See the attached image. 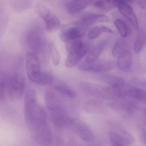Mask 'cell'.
<instances>
[{"instance_id": "cell-1", "label": "cell", "mask_w": 146, "mask_h": 146, "mask_svg": "<svg viewBox=\"0 0 146 146\" xmlns=\"http://www.w3.org/2000/svg\"><path fill=\"white\" fill-rule=\"evenodd\" d=\"M24 113L26 125L32 138L40 145L50 146L52 143V132L46 113L38 101L36 92L32 89L25 93Z\"/></svg>"}, {"instance_id": "cell-14", "label": "cell", "mask_w": 146, "mask_h": 146, "mask_svg": "<svg viewBox=\"0 0 146 146\" xmlns=\"http://www.w3.org/2000/svg\"><path fill=\"white\" fill-rule=\"evenodd\" d=\"M109 21L107 16L103 14L87 13L82 16L80 24L85 28L98 23H106Z\"/></svg>"}, {"instance_id": "cell-5", "label": "cell", "mask_w": 146, "mask_h": 146, "mask_svg": "<svg viewBox=\"0 0 146 146\" xmlns=\"http://www.w3.org/2000/svg\"><path fill=\"white\" fill-rule=\"evenodd\" d=\"M25 41L31 52L36 55H44L46 53L47 48L46 39L43 31L38 25H33L29 28L25 35Z\"/></svg>"}, {"instance_id": "cell-6", "label": "cell", "mask_w": 146, "mask_h": 146, "mask_svg": "<svg viewBox=\"0 0 146 146\" xmlns=\"http://www.w3.org/2000/svg\"><path fill=\"white\" fill-rule=\"evenodd\" d=\"M68 55L66 60L67 67H72L77 64L88 54L89 47L82 39L66 43Z\"/></svg>"}, {"instance_id": "cell-24", "label": "cell", "mask_w": 146, "mask_h": 146, "mask_svg": "<svg viewBox=\"0 0 146 146\" xmlns=\"http://www.w3.org/2000/svg\"><path fill=\"white\" fill-rule=\"evenodd\" d=\"M126 47V43L124 40L120 39L117 41L112 50V54L114 57H118L122 53L125 51Z\"/></svg>"}, {"instance_id": "cell-25", "label": "cell", "mask_w": 146, "mask_h": 146, "mask_svg": "<svg viewBox=\"0 0 146 146\" xmlns=\"http://www.w3.org/2000/svg\"><path fill=\"white\" fill-rule=\"evenodd\" d=\"M114 25L123 38L126 37L128 35V28L125 23L121 19H117L114 21Z\"/></svg>"}, {"instance_id": "cell-3", "label": "cell", "mask_w": 146, "mask_h": 146, "mask_svg": "<svg viewBox=\"0 0 146 146\" xmlns=\"http://www.w3.org/2000/svg\"><path fill=\"white\" fill-rule=\"evenodd\" d=\"M24 87L23 78L19 74L13 73L5 77L0 83V100H18L23 95Z\"/></svg>"}, {"instance_id": "cell-11", "label": "cell", "mask_w": 146, "mask_h": 146, "mask_svg": "<svg viewBox=\"0 0 146 146\" xmlns=\"http://www.w3.org/2000/svg\"><path fill=\"white\" fill-rule=\"evenodd\" d=\"M116 7L121 14L129 22L135 30H138V23L136 16L129 4L125 1H116Z\"/></svg>"}, {"instance_id": "cell-21", "label": "cell", "mask_w": 146, "mask_h": 146, "mask_svg": "<svg viewBox=\"0 0 146 146\" xmlns=\"http://www.w3.org/2000/svg\"><path fill=\"white\" fill-rule=\"evenodd\" d=\"M112 30L108 27L105 26H97L91 29L88 33V37L90 40L98 38L104 33L111 34Z\"/></svg>"}, {"instance_id": "cell-27", "label": "cell", "mask_w": 146, "mask_h": 146, "mask_svg": "<svg viewBox=\"0 0 146 146\" xmlns=\"http://www.w3.org/2000/svg\"><path fill=\"white\" fill-rule=\"evenodd\" d=\"M31 3L30 1H16L14 4V6L16 10L22 11V10H25L29 7Z\"/></svg>"}, {"instance_id": "cell-17", "label": "cell", "mask_w": 146, "mask_h": 146, "mask_svg": "<svg viewBox=\"0 0 146 146\" xmlns=\"http://www.w3.org/2000/svg\"><path fill=\"white\" fill-rule=\"evenodd\" d=\"M132 62V56L129 51H125L118 57L117 64L122 71H126L130 68Z\"/></svg>"}, {"instance_id": "cell-19", "label": "cell", "mask_w": 146, "mask_h": 146, "mask_svg": "<svg viewBox=\"0 0 146 146\" xmlns=\"http://www.w3.org/2000/svg\"><path fill=\"white\" fill-rule=\"evenodd\" d=\"M54 88L58 93L68 98H75L76 97V92L65 84L58 83L54 84Z\"/></svg>"}, {"instance_id": "cell-10", "label": "cell", "mask_w": 146, "mask_h": 146, "mask_svg": "<svg viewBox=\"0 0 146 146\" xmlns=\"http://www.w3.org/2000/svg\"><path fill=\"white\" fill-rule=\"evenodd\" d=\"M86 28L81 24H72L64 28L61 34L62 40L66 43L81 39Z\"/></svg>"}, {"instance_id": "cell-22", "label": "cell", "mask_w": 146, "mask_h": 146, "mask_svg": "<svg viewBox=\"0 0 146 146\" xmlns=\"http://www.w3.org/2000/svg\"><path fill=\"white\" fill-rule=\"evenodd\" d=\"M91 5L104 11H110L117 7L116 1H91Z\"/></svg>"}, {"instance_id": "cell-20", "label": "cell", "mask_w": 146, "mask_h": 146, "mask_svg": "<svg viewBox=\"0 0 146 146\" xmlns=\"http://www.w3.org/2000/svg\"><path fill=\"white\" fill-rule=\"evenodd\" d=\"M105 108L104 104L102 101L96 99H92L87 101L84 106L85 111L90 113L100 111Z\"/></svg>"}, {"instance_id": "cell-16", "label": "cell", "mask_w": 146, "mask_h": 146, "mask_svg": "<svg viewBox=\"0 0 146 146\" xmlns=\"http://www.w3.org/2000/svg\"><path fill=\"white\" fill-rule=\"evenodd\" d=\"M99 78L101 82L108 84L109 86L122 87L127 85L123 78L117 76L105 74L100 76Z\"/></svg>"}, {"instance_id": "cell-23", "label": "cell", "mask_w": 146, "mask_h": 146, "mask_svg": "<svg viewBox=\"0 0 146 146\" xmlns=\"http://www.w3.org/2000/svg\"><path fill=\"white\" fill-rule=\"evenodd\" d=\"M146 44V33L141 31L136 38L134 45V49L136 53H139Z\"/></svg>"}, {"instance_id": "cell-8", "label": "cell", "mask_w": 146, "mask_h": 146, "mask_svg": "<svg viewBox=\"0 0 146 146\" xmlns=\"http://www.w3.org/2000/svg\"><path fill=\"white\" fill-rule=\"evenodd\" d=\"M116 63L111 60H101L93 62L81 63L78 66V69L86 72H102L113 70L116 67Z\"/></svg>"}, {"instance_id": "cell-15", "label": "cell", "mask_w": 146, "mask_h": 146, "mask_svg": "<svg viewBox=\"0 0 146 146\" xmlns=\"http://www.w3.org/2000/svg\"><path fill=\"white\" fill-rule=\"evenodd\" d=\"M91 1H70L66 3V10L70 14H77L91 5Z\"/></svg>"}, {"instance_id": "cell-29", "label": "cell", "mask_w": 146, "mask_h": 146, "mask_svg": "<svg viewBox=\"0 0 146 146\" xmlns=\"http://www.w3.org/2000/svg\"><path fill=\"white\" fill-rule=\"evenodd\" d=\"M112 146H126L124 145H119V144H115V143H111Z\"/></svg>"}, {"instance_id": "cell-18", "label": "cell", "mask_w": 146, "mask_h": 146, "mask_svg": "<svg viewBox=\"0 0 146 146\" xmlns=\"http://www.w3.org/2000/svg\"><path fill=\"white\" fill-rule=\"evenodd\" d=\"M106 44V41H104L93 48L88 53L85 59V62L90 63L96 61L101 54Z\"/></svg>"}, {"instance_id": "cell-12", "label": "cell", "mask_w": 146, "mask_h": 146, "mask_svg": "<svg viewBox=\"0 0 146 146\" xmlns=\"http://www.w3.org/2000/svg\"><path fill=\"white\" fill-rule=\"evenodd\" d=\"M108 135L111 143L127 146L135 142L133 136L125 130L111 131L108 132Z\"/></svg>"}, {"instance_id": "cell-9", "label": "cell", "mask_w": 146, "mask_h": 146, "mask_svg": "<svg viewBox=\"0 0 146 146\" xmlns=\"http://www.w3.org/2000/svg\"><path fill=\"white\" fill-rule=\"evenodd\" d=\"M70 128L83 141L91 142L94 140V135L89 126L84 122L73 118Z\"/></svg>"}, {"instance_id": "cell-28", "label": "cell", "mask_w": 146, "mask_h": 146, "mask_svg": "<svg viewBox=\"0 0 146 146\" xmlns=\"http://www.w3.org/2000/svg\"><path fill=\"white\" fill-rule=\"evenodd\" d=\"M138 5L143 9L146 8V1H137Z\"/></svg>"}, {"instance_id": "cell-26", "label": "cell", "mask_w": 146, "mask_h": 146, "mask_svg": "<svg viewBox=\"0 0 146 146\" xmlns=\"http://www.w3.org/2000/svg\"><path fill=\"white\" fill-rule=\"evenodd\" d=\"M49 50L54 65L58 66L59 64L60 61V56L59 51L53 43H50L49 46Z\"/></svg>"}, {"instance_id": "cell-7", "label": "cell", "mask_w": 146, "mask_h": 146, "mask_svg": "<svg viewBox=\"0 0 146 146\" xmlns=\"http://www.w3.org/2000/svg\"><path fill=\"white\" fill-rule=\"evenodd\" d=\"M35 9L45 23L46 29L48 32L56 31L60 28L61 23L58 18L46 6L41 3H37Z\"/></svg>"}, {"instance_id": "cell-2", "label": "cell", "mask_w": 146, "mask_h": 146, "mask_svg": "<svg viewBox=\"0 0 146 146\" xmlns=\"http://www.w3.org/2000/svg\"><path fill=\"white\" fill-rule=\"evenodd\" d=\"M45 100L53 124L58 128L70 127L73 118L71 117L58 96L53 91L48 90L45 93Z\"/></svg>"}, {"instance_id": "cell-13", "label": "cell", "mask_w": 146, "mask_h": 146, "mask_svg": "<svg viewBox=\"0 0 146 146\" xmlns=\"http://www.w3.org/2000/svg\"><path fill=\"white\" fill-rule=\"evenodd\" d=\"M108 106L122 114H130L136 111L137 106L136 103L129 101L116 100L108 103Z\"/></svg>"}, {"instance_id": "cell-4", "label": "cell", "mask_w": 146, "mask_h": 146, "mask_svg": "<svg viewBox=\"0 0 146 146\" xmlns=\"http://www.w3.org/2000/svg\"><path fill=\"white\" fill-rule=\"evenodd\" d=\"M26 71L29 79L38 84H48L53 81L52 75L41 70L40 60L35 54L29 52L25 56Z\"/></svg>"}]
</instances>
